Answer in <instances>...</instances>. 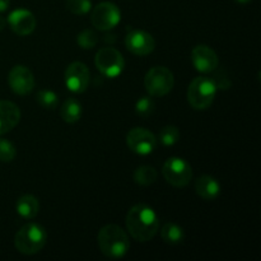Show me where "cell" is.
Listing matches in <instances>:
<instances>
[{
	"label": "cell",
	"mask_w": 261,
	"mask_h": 261,
	"mask_svg": "<svg viewBox=\"0 0 261 261\" xmlns=\"http://www.w3.org/2000/svg\"><path fill=\"white\" fill-rule=\"evenodd\" d=\"M17 155V149L14 145L7 139L0 138V162H12Z\"/></svg>",
	"instance_id": "26"
},
{
	"label": "cell",
	"mask_w": 261,
	"mask_h": 261,
	"mask_svg": "<svg viewBox=\"0 0 261 261\" xmlns=\"http://www.w3.org/2000/svg\"><path fill=\"white\" fill-rule=\"evenodd\" d=\"M20 120V110L10 101H0V135L12 132Z\"/></svg>",
	"instance_id": "15"
},
{
	"label": "cell",
	"mask_w": 261,
	"mask_h": 261,
	"mask_svg": "<svg viewBox=\"0 0 261 261\" xmlns=\"http://www.w3.org/2000/svg\"><path fill=\"white\" fill-rule=\"evenodd\" d=\"M9 87L15 94L25 96L35 88V76L32 71L23 65H15L8 75Z\"/></svg>",
	"instance_id": "12"
},
{
	"label": "cell",
	"mask_w": 261,
	"mask_h": 261,
	"mask_svg": "<svg viewBox=\"0 0 261 261\" xmlns=\"http://www.w3.org/2000/svg\"><path fill=\"white\" fill-rule=\"evenodd\" d=\"M121 12L119 7L111 2H102L94 7L91 14V22L98 31H110L119 24Z\"/></svg>",
	"instance_id": "8"
},
{
	"label": "cell",
	"mask_w": 261,
	"mask_h": 261,
	"mask_svg": "<svg viewBox=\"0 0 261 261\" xmlns=\"http://www.w3.org/2000/svg\"><path fill=\"white\" fill-rule=\"evenodd\" d=\"M66 9L75 15H84L92 9L91 0H66Z\"/></svg>",
	"instance_id": "23"
},
{
	"label": "cell",
	"mask_w": 261,
	"mask_h": 261,
	"mask_svg": "<svg viewBox=\"0 0 261 261\" xmlns=\"http://www.w3.org/2000/svg\"><path fill=\"white\" fill-rule=\"evenodd\" d=\"M7 23L9 24L10 30L19 36L31 35L37 25L35 15L27 9L13 10L8 17Z\"/></svg>",
	"instance_id": "14"
},
{
	"label": "cell",
	"mask_w": 261,
	"mask_h": 261,
	"mask_svg": "<svg viewBox=\"0 0 261 261\" xmlns=\"http://www.w3.org/2000/svg\"><path fill=\"white\" fill-rule=\"evenodd\" d=\"M47 233L45 228L37 223H27L17 232L14 246L20 254L35 255L45 247Z\"/></svg>",
	"instance_id": "3"
},
{
	"label": "cell",
	"mask_w": 261,
	"mask_h": 261,
	"mask_svg": "<svg viewBox=\"0 0 261 261\" xmlns=\"http://www.w3.org/2000/svg\"><path fill=\"white\" fill-rule=\"evenodd\" d=\"M15 209L22 218L32 219L40 212V203L33 195H23L17 200Z\"/></svg>",
	"instance_id": "17"
},
{
	"label": "cell",
	"mask_w": 261,
	"mask_h": 261,
	"mask_svg": "<svg viewBox=\"0 0 261 261\" xmlns=\"http://www.w3.org/2000/svg\"><path fill=\"white\" fill-rule=\"evenodd\" d=\"M76 42L82 48H93L98 43V35L92 30H84L76 37Z\"/></svg>",
	"instance_id": "24"
},
{
	"label": "cell",
	"mask_w": 261,
	"mask_h": 261,
	"mask_svg": "<svg viewBox=\"0 0 261 261\" xmlns=\"http://www.w3.org/2000/svg\"><path fill=\"white\" fill-rule=\"evenodd\" d=\"M89 84V69L81 61L69 64L65 70V86L73 93H84Z\"/></svg>",
	"instance_id": "10"
},
{
	"label": "cell",
	"mask_w": 261,
	"mask_h": 261,
	"mask_svg": "<svg viewBox=\"0 0 261 261\" xmlns=\"http://www.w3.org/2000/svg\"><path fill=\"white\" fill-rule=\"evenodd\" d=\"M126 144L132 152L139 155H148L157 148L158 139L152 132L144 127H134L126 135Z\"/></svg>",
	"instance_id": "9"
},
{
	"label": "cell",
	"mask_w": 261,
	"mask_h": 261,
	"mask_svg": "<svg viewBox=\"0 0 261 261\" xmlns=\"http://www.w3.org/2000/svg\"><path fill=\"white\" fill-rule=\"evenodd\" d=\"M96 68L107 78H116L125 68V59L119 50L114 47H103L94 58Z\"/></svg>",
	"instance_id": "7"
},
{
	"label": "cell",
	"mask_w": 261,
	"mask_h": 261,
	"mask_svg": "<svg viewBox=\"0 0 261 261\" xmlns=\"http://www.w3.org/2000/svg\"><path fill=\"white\" fill-rule=\"evenodd\" d=\"M191 61L194 68L200 73H212L218 68L219 59L216 51L206 45H198L191 51Z\"/></svg>",
	"instance_id": "13"
},
{
	"label": "cell",
	"mask_w": 261,
	"mask_h": 261,
	"mask_svg": "<svg viewBox=\"0 0 261 261\" xmlns=\"http://www.w3.org/2000/svg\"><path fill=\"white\" fill-rule=\"evenodd\" d=\"M158 177V172L152 166H140L134 172V181L138 185L149 186L155 182Z\"/></svg>",
	"instance_id": "20"
},
{
	"label": "cell",
	"mask_w": 261,
	"mask_h": 261,
	"mask_svg": "<svg viewBox=\"0 0 261 261\" xmlns=\"http://www.w3.org/2000/svg\"><path fill=\"white\" fill-rule=\"evenodd\" d=\"M10 0H0V12H5L9 8Z\"/></svg>",
	"instance_id": "28"
},
{
	"label": "cell",
	"mask_w": 261,
	"mask_h": 261,
	"mask_svg": "<svg viewBox=\"0 0 261 261\" xmlns=\"http://www.w3.org/2000/svg\"><path fill=\"white\" fill-rule=\"evenodd\" d=\"M36 101L41 107L47 110L56 109L59 103V97L55 92L48 91V89H41L36 94Z\"/></svg>",
	"instance_id": "21"
},
{
	"label": "cell",
	"mask_w": 261,
	"mask_h": 261,
	"mask_svg": "<svg viewBox=\"0 0 261 261\" xmlns=\"http://www.w3.org/2000/svg\"><path fill=\"white\" fill-rule=\"evenodd\" d=\"M239 3H241V4H247V3H250L251 0H237Z\"/></svg>",
	"instance_id": "30"
},
{
	"label": "cell",
	"mask_w": 261,
	"mask_h": 261,
	"mask_svg": "<svg viewBox=\"0 0 261 261\" xmlns=\"http://www.w3.org/2000/svg\"><path fill=\"white\" fill-rule=\"evenodd\" d=\"M217 86L208 76H198L188 88V101L194 110L203 111L209 109L216 98Z\"/></svg>",
	"instance_id": "4"
},
{
	"label": "cell",
	"mask_w": 261,
	"mask_h": 261,
	"mask_svg": "<svg viewBox=\"0 0 261 261\" xmlns=\"http://www.w3.org/2000/svg\"><path fill=\"white\" fill-rule=\"evenodd\" d=\"M162 175L170 185L175 188H185L193 178V170L184 158L171 157L163 165Z\"/></svg>",
	"instance_id": "6"
},
{
	"label": "cell",
	"mask_w": 261,
	"mask_h": 261,
	"mask_svg": "<svg viewBox=\"0 0 261 261\" xmlns=\"http://www.w3.org/2000/svg\"><path fill=\"white\" fill-rule=\"evenodd\" d=\"M126 229L130 236L138 242H148L158 233L160 221L153 208L145 204H137L127 212Z\"/></svg>",
	"instance_id": "1"
},
{
	"label": "cell",
	"mask_w": 261,
	"mask_h": 261,
	"mask_svg": "<svg viewBox=\"0 0 261 261\" xmlns=\"http://www.w3.org/2000/svg\"><path fill=\"white\" fill-rule=\"evenodd\" d=\"M155 103L150 97H142L135 103V112L142 117H149L154 112Z\"/></svg>",
	"instance_id": "25"
},
{
	"label": "cell",
	"mask_w": 261,
	"mask_h": 261,
	"mask_svg": "<svg viewBox=\"0 0 261 261\" xmlns=\"http://www.w3.org/2000/svg\"><path fill=\"white\" fill-rule=\"evenodd\" d=\"M82 112H83V109H82L81 102L76 101L75 98H68L61 106L60 116L68 124H75L81 120Z\"/></svg>",
	"instance_id": "18"
},
{
	"label": "cell",
	"mask_w": 261,
	"mask_h": 261,
	"mask_svg": "<svg viewBox=\"0 0 261 261\" xmlns=\"http://www.w3.org/2000/svg\"><path fill=\"white\" fill-rule=\"evenodd\" d=\"M195 191L201 199L212 201L218 198L219 194H221V185L214 177L204 175L195 181Z\"/></svg>",
	"instance_id": "16"
},
{
	"label": "cell",
	"mask_w": 261,
	"mask_h": 261,
	"mask_svg": "<svg viewBox=\"0 0 261 261\" xmlns=\"http://www.w3.org/2000/svg\"><path fill=\"white\" fill-rule=\"evenodd\" d=\"M214 83H216L217 88H222V89H227L231 87V81L228 79V76L223 75V74L219 73L218 75L216 76V79H213Z\"/></svg>",
	"instance_id": "27"
},
{
	"label": "cell",
	"mask_w": 261,
	"mask_h": 261,
	"mask_svg": "<svg viewBox=\"0 0 261 261\" xmlns=\"http://www.w3.org/2000/svg\"><path fill=\"white\" fill-rule=\"evenodd\" d=\"M125 46L132 54L147 56L154 51L155 41L150 33L142 30H133L125 37Z\"/></svg>",
	"instance_id": "11"
},
{
	"label": "cell",
	"mask_w": 261,
	"mask_h": 261,
	"mask_svg": "<svg viewBox=\"0 0 261 261\" xmlns=\"http://www.w3.org/2000/svg\"><path fill=\"white\" fill-rule=\"evenodd\" d=\"M5 25H7V19H5L4 17H2V15H0V31L4 30Z\"/></svg>",
	"instance_id": "29"
},
{
	"label": "cell",
	"mask_w": 261,
	"mask_h": 261,
	"mask_svg": "<svg viewBox=\"0 0 261 261\" xmlns=\"http://www.w3.org/2000/svg\"><path fill=\"white\" fill-rule=\"evenodd\" d=\"M180 130L177 129L173 125H167V126L163 127L160 132V135H158V139L166 147H171V145H175L176 143L180 140Z\"/></svg>",
	"instance_id": "22"
},
{
	"label": "cell",
	"mask_w": 261,
	"mask_h": 261,
	"mask_svg": "<svg viewBox=\"0 0 261 261\" xmlns=\"http://www.w3.org/2000/svg\"><path fill=\"white\" fill-rule=\"evenodd\" d=\"M161 237L168 245H180L185 240V232H184L182 227L170 222V223H166L162 227V229H161Z\"/></svg>",
	"instance_id": "19"
},
{
	"label": "cell",
	"mask_w": 261,
	"mask_h": 261,
	"mask_svg": "<svg viewBox=\"0 0 261 261\" xmlns=\"http://www.w3.org/2000/svg\"><path fill=\"white\" fill-rule=\"evenodd\" d=\"M97 242L102 254L109 259H120L125 256L130 249L129 236L116 224L102 227L97 236Z\"/></svg>",
	"instance_id": "2"
},
{
	"label": "cell",
	"mask_w": 261,
	"mask_h": 261,
	"mask_svg": "<svg viewBox=\"0 0 261 261\" xmlns=\"http://www.w3.org/2000/svg\"><path fill=\"white\" fill-rule=\"evenodd\" d=\"M144 86L150 96L163 97L172 91L175 78L172 71L166 66H154L145 74Z\"/></svg>",
	"instance_id": "5"
}]
</instances>
